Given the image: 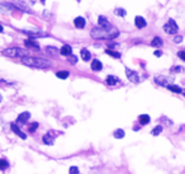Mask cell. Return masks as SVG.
I'll return each mask as SVG.
<instances>
[{
	"instance_id": "1",
	"label": "cell",
	"mask_w": 185,
	"mask_h": 174,
	"mask_svg": "<svg viewBox=\"0 0 185 174\" xmlns=\"http://www.w3.org/2000/svg\"><path fill=\"white\" fill-rule=\"evenodd\" d=\"M118 34H119V31L117 28L112 27L110 24L108 27L94 28V30H91V32H90V36L95 40H113V38L118 37Z\"/></svg>"
},
{
	"instance_id": "2",
	"label": "cell",
	"mask_w": 185,
	"mask_h": 174,
	"mask_svg": "<svg viewBox=\"0 0 185 174\" xmlns=\"http://www.w3.org/2000/svg\"><path fill=\"white\" fill-rule=\"evenodd\" d=\"M22 64L27 65V66L31 68H38V69H45V68H49L52 65L51 61H48L46 59H41V57H33V56H25L22 57Z\"/></svg>"
},
{
	"instance_id": "3",
	"label": "cell",
	"mask_w": 185,
	"mask_h": 174,
	"mask_svg": "<svg viewBox=\"0 0 185 174\" xmlns=\"http://www.w3.org/2000/svg\"><path fill=\"white\" fill-rule=\"evenodd\" d=\"M3 55L8 57H25L28 56V51L19 47H9V48L3 50Z\"/></svg>"
},
{
	"instance_id": "4",
	"label": "cell",
	"mask_w": 185,
	"mask_h": 174,
	"mask_svg": "<svg viewBox=\"0 0 185 174\" xmlns=\"http://www.w3.org/2000/svg\"><path fill=\"white\" fill-rule=\"evenodd\" d=\"M163 31H165L167 34H175L177 31H179V27H177L176 22L174 19H169L167 23L163 26Z\"/></svg>"
},
{
	"instance_id": "5",
	"label": "cell",
	"mask_w": 185,
	"mask_h": 174,
	"mask_svg": "<svg viewBox=\"0 0 185 174\" xmlns=\"http://www.w3.org/2000/svg\"><path fill=\"white\" fill-rule=\"evenodd\" d=\"M126 70V75H127V78L130 79V82L131 83H138L140 82V76H138V74L136 71H133V70H131V69H128V68H126L124 69Z\"/></svg>"
},
{
	"instance_id": "6",
	"label": "cell",
	"mask_w": 185,
	"mask_h": 174,
	"mask_svg": "<svg viewBox=\"0 0 185 174\" xmlns=\"http://www.w3.org/2000/svg\"><path fill=\"white\" fill-rule=\"evenodd\" d=\"M15 9L14 4L9 3H0V13H10L12 10Z\"/></svg>"
},
{
	"instance_id": "7",
	"label": "cell",
	"mask_w": 185,
	"mask_h": 174,
	"mask_svg": "<svg viewBox=\"0 0 185 174\" xmlns=\"http://www.w3.org/2000/svg\"><path fill=\"white\" fill-rule=\"evenodd\" d=\"M10 128H12V131H13L14 134H15V135H18V136L20 137V139H23V140H25V139H27L25 134L20 131V128H19V127L15 125V123H10Z\"/></svg>"
},
{
	"instance_id": "8",
	"label": "cell",
	"mask_w": 185,
	"mask_h": 174,
	"mask_svg": "<svg viewBox=\"0 0 185 174\" xmlns=\"http://www.w3.org/2000/svg\"><path fill=\"white\" fill-rule=\"evenodd\" d=\"M155 83H157L161 86H166L169 84V79L166 76H163V75H159V76L155 78Z\"/></svg>"
},
{
	"instance_id": "9",
	"label": "cell",
	"mask_w": 185,
	"mask_h": 174,
	"mask_svg": "<svg viewBox=\"0 0 185 174\" xmlns=\"http://www.w3.org/2000/svg\"><path fill=\"white\" fill-rule=\"evenodd\" d=\"M60 54L62 56H70V55H72V48H71V46H69V45H63L60 48Z\"/></svg>"
},
{
	"instance_id": "10",
	"label": "cell",
	"mask_w": 185,
	"mask_h": 174,
	"mask_svg": "<svg viewBox=\"0 0 185 174\" xmlns=\"http://www.w3.org/2000/svg\"><path fill=\"white\" fill-rule=\"evenodd\" d=\"M29 118H31V113H29V112H23V113H20V114L18 116L17 121H18L19 123H25Z\"/></svg>"
},
{
	"instance_id": "11",
	"label": "cell",
	"mask_w": 185,
	"mask_h": 174,
	"mask_svg": "<svg viewBox=\"0 0 185 174\" xmlns=\"http://www.w3.org/2000/svg\"><path fill=\"white\" fill-rule=\"evenodd\" d=\"M102 69H103V65H102L100 61H99V60H92V62H91V70L100 71Z\"/></svg>"
},
{
	"instance_id": "12",
	"label": "cell",
	"mask_w": 185,
	"mask_h": 174,
	"mask_svg": "<svg viewBox=\"0 0 185 174\" xmlns=\"http://www.w3.org/2000/svg\"><path fill=\"white\" fill-rule=\"evenodd\" d=\"M134 23H136V27L137 28H143V27H146V20L142 18V17H136L134 18Z\"/></svg>"
},
{
	"instance_id": "13",
	"label": "cell",
	"mask_w": 185,
	"mask_h": 174,
	"mask_svg": "<svg viewBox=\"0 0 185 174\" xmlns=\"http://www.w3.org/2000/svg\"><path fill=\"white\" fill-rule=\"evenodd\" d=\"M42 140H43V142L46 145H53L55 144V139H53V136H51V134H46L43 137H42Z\"/></svg>"
},
{
	"instance_id": "14",
	"label": "cell",
	"mask_w": 185,
	"mask_h": 174,
	"mask_svg": "<svg viewBox=\"0 0 185 174\" xmlns=\"http://www.w3.org/2000/svg\"><path fill=\"white\" fill-rule=\"evenodd\" d=\"M25 46L27 47H29V48H33V50H39V45L35 41H33V40H27L25 42Z\"/></svg>"
},
{
	"instance_id": "15",
	"label": "cell",
	"mask_w": 185,
	"mask_h": 174,
	"mask_svg": "<svg viewBox=\"0 0 185 174\" xmlns=\"http://www.w3.org/2000/svg\"><path fill=\"white\" fill-rule=\"evenodd\" d=\"M138 121H140V123H141L142 126H145V125H147V123L151 121V118H150V116H148V114H141L140 117H138Z\"/></svg>"
},
{
	"instance_id": "16",
	"label": "cell",
	"mask_w": 185,
	"mask_h": 174,
	"mask_svg": "<svg viewBox=\"0 0 185 174\" xmlns=\"http://www.w3.org/2000/svg\"><path fill=\"white\" fill-rule=\"evenodd\" d=\"M74 23H75L76 28H84L85 27V19L82 17H77V18H75Z\"/></svg>"
},
{
	"instance_id": "17",
	"label": "cell",
	"mask_w": 185,
	"mask_h": 174,
	"mask_svg": "<svg viewBox=\"0 0 185 174\" xmlns=\"http://www.w3.org/2000/svg\"><path fill=\"white\" fill-rule=\"evenodd\" d=\"M80 55H81V59H82L84 61H89V60L91 59V54L88 51L86 48H82L81 52H80Z\"/></svg>"
},
{
	"instance_id": "18",
	"label": "cell",
	"mask_w": 185,
	"mask_h": 174,
	"mask_svg": "<svg viewBox=\"0 0 185 174\" xmlns=\"http://www.w3.org/2000/svg\"><path fill=\"white\" fill-rule=\"evenodd\" d=\"M98 23H99V27H108V26H109V22H108V19H106L105 17H103V16L99 17V19H98Z\"/></svg>"
},
{
	"instance_id": "19",
	"label": "cell",
	"mask_w": 185,
	"mask_h": 174,
	"mask_svg": "<svg viewBox=\"0 0 185 174\" xmlns=\"http://www.w3.org/2000/svg\"><path fill=\"white\" fill-rule=\"evenodd\" d=\"M162 45H163V42H162V40L160 37H155L152 40V42H151V46H153V47H161Z\"/></svg>"
},
{
	"instance_id": "20",
	"label": "cell",
	"mask_w": 185,
	"mask_h": 174,
	"mask_svg": "<svg viewBox=\"0 0 185 174\" xmlns=\"http://www.w3.org/2000/svg\"><path fill=\"white\" fill-rule=\"evenodd\" d=\"M117 83H118V79L116 76L109 75L108 78H106V84H108V85H116Z\"/></svg>"
},
{
	"instance_id": "21",
	"label": "cell",
	"mask_w": 185,
	"mask_h": 174,
	"mask_svg": "<svg viewBox=\"0 0 185 174\" xmlns=\"http://www.w3.org/2000/svg\"><path fill=\"white\" fill-rule=\"evenodd\" d=\"M46 52L49 54V55H52V56H55V55H57L59 50L56 48V47H52V46H47L46 47Z\"/></svg>"
},
{
	"instance_id": "22",
	"label": "cell",
	"mask_w": 185,
	"mask_h": 174,
	"mask_svg": "<svg viewBox=\"0 0 185 174\" xmlns=\"http://www.w3.org/2000/svg\"><path fill=\"white\" fill-rule=\"evenodd\" d=\"M105 54L109 55V56H112V57H116V59H119V57H120V54H119V52H117V51H112L110 48L105 50Z\"/></svg>"
},
{
	"instance_id": "23",
	"label": "cell",
	"mask_w": 185,
	"mask_h": 174,
	"mask_svg": "<svg viewBox=\"0 0 185 174\" xmlns=\"http://www.w3.org/2000/svg\"><path fill=\"white\" fill-rule=\"evenodd\" d=\"M114 137H116V139H123V137H124V131H123L122 128L116 130V131H114Z\"/></svg>"
},
{
	"instance_id": "24",
	"label": "cell",
	"mask_w": 185,
	"mask_h": 174,
	"mask_svg": "<svg viewBox=\"0 0 185 174\" xmlns=\"http://www.w3.org/2000/svg\"><path fill=\"white\" fill-rule=\"evenodd\" d=\"M167 88H169V90H171V92H174V93H181L183 92V89L180 88V86H177V85H167Z\"/></svg>"
},
{
	"instance_id": "25",
	"label": "cell",
	"mask_w": 185,
	"mask_h": 174,
	"mask_svg": "<svg viewBox=\"0 0 185 174\" xmlns=\"http://www.w3.org/2000/svg\"><path fill=\"white\" fill-rule=\"evenodd\" d=\"M56 75H57V78H60V79H66V78H69L70 72L69 71H59Z\"/></svg>"
},
{
	"instance_id": "26",
	"label": "cell",
	"mask_w": 185,
	"mask_h": 174,
	"mask_svg": "<svg viewBox=\"0 0 185 174\" xmlns=\"http://www.w3.org/2000/svg\"><path fill=\"white\" fill-rule=\"evenodd\" d=\"M8 166H9V164L5 159H0V170H5Z\"/></svg>"
},
{
	"instance_id": "27",
	"label": "cell",
	"mask_w": 185,
	"mask_h": 174,
	"mask_svg": "<svg viewBox=\"0 0 185 174\" xmlns=\"http://www.w3.org/2000/svg\"><path fill=\"white\" fill-rule=\"evenodd\" d=\"M162 132V127L161 126H157V127H155L152 131H151V135L152 136H157V135H160Z\"/></svg>"
},
{
	"instance_id": "28",
	"label": "cell",
	"mask_w": 185,
	"mask_h": 174,
	"mask_svg": "<svg viewBox=\"0 0 185 174\" xmlns=\"http://www.w3.org/2000/svg\"><path fill=\"white\" fill-rule=\"evenodd\" d=\"M69 173L70 174H79V168H77V166H70Z\"/></svg>"
},
{
	"instance_id": "29",
	"label": "cell",
	"mask_w": 185,
	"mask_h": 174,
	"mask_svg": "<svg viewBox=\"0 0 185 174\" xmlns=\"http://www.w3.org/2000/svg\"><path fill=\"white\" fill-rule=\"evenodd\" d=\"M37 128H38V123L37 122L32 123V125H29V132H34Z\"/></svg>"
},
{
	"instance_id": "30",
	"label": "cell",
	"mask_w": 185,
	"mask_h": 174,
	"mask_svg": "<svg viewBox=\"0 0 185 174\" xmlns=\"http://www.w3.org/2000/svg\"><path fill=\"white\" fill-rule=\"evenodd\" d=\"M114 13L118 14V16H120V17H124V16H126V10H124V9H120V8H119V9H116Z\"/></svg>"
},
{
	"instance_id": "31",
	"label": "cell",
	"mask_w": 185,
	"mask_h": 174,
	"mask_svg": "<svg viewBox=\"0 0 185 174\" xmlns=\"http://www.w3.org/2000/svg\"><path fill=\"white\" fill-rule=\"evenodd\" d=\"M69 57H70L69 61H70L71 64H76V62H77V57H76V56H74V55H70Z\"/></svg>"
},
{
	"instance_id": "32",
	"label": "cell",
	"mask_w": 185,
	"mask_h": 174,
	"mask_svg": "<svg viewBox=\"0 0 185 174\" xmlns=\"http://www.w3.org/2000/svg\"><path fill=\"white\" fill-rule=\"evenodd\" d=\"M183 41V37H181V36H175V37H174V42L175 43H180Z\"/></svg>"
},
{
	"instance_id": "33",
	"label": "cell",
	"mask_w": 185,
	"mask_h": 174,
	"mask_svg": "<svg viewBox=\"0 0 185 174\" xmlns=\"http://www.w3.org/2000/svg\"><path fill=\"white\" fill-rule=\"evenodd\" d=\"M177 56H179L183 61H185V51H180L179 54H177Z\"/></svg>"
},
{
	"instance_id": "34",
	"label": "cell",
	"mask_w": 185,
	"mask_h": 174,
	"mask_svg": "<svg viewBox=\"0 0 185 174\" xmlns=\"http://www.w3.org/2000/svg\"><path fill=\"white\" fill-rule=\"evenodd\" d=\"M171 71H173V72H175V71L179 72V71H183V68H180V66H174V68L171 69Z\"/></svg>"
},
{
	"instance_id": "35",
	"label": "cell",
	"mask_w": 185,
	"mask_h": 174,
	"mask_svg": "<svg viewBox=\"0 0 185 174\" xmlns=\"http://www.w3.org/2000/svg\"><path fill=\"white\" fill-rule=\"evenodd\" d=\"M153 55H155V56H157V57H160V56L162 55V52H161V51H155Z\"/></svg>"
},
{
	"instance_id": "36",
	"label": "cell",
	"mask_w": 185,
	"mask_h": 174,
	"mask_svg": "<svg viewBox=\"0 0 185 174\" xmlns=\"http://www.w3.org/2000/svg\"><path fill=\"white\" fill-rule=\"evenodd\" d=\"M4 31V28H3V26L2 24H0V32H3Z\"/></svg>"
},
{
	"instance_id": "37",
	"label": "cell",
	"mask_w": 185,
	"mask_h": 174,
	"mask_svg": "<svg viewBox=\"0 0 185 174\" xmlns=\"http://www.w3.org/2000/svg\"><path fill=\"white\" fill-rule=\"evenodd\" d=\"M0 102H2V96H0Z\"/></svg>"
}]
</instances>
